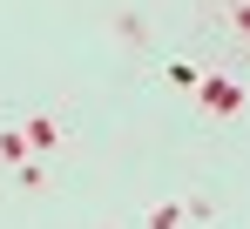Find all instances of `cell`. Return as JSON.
Wrapping results in <instances>:
<instances>
[{"mask_svg": "<svg viewBox=\"0 0 250 229\" xmlns=\"http://www.w3.org/2000/svg\"><path fill=\"white\" fill-rule=\"evenodd\" d=\"M149 229H183V209H176V202H156V209H149Z\"/></svg>", "mask_w": 250, "mask_h": 229, "instance_id": "obj_3", "label": "cell"}, {"mask_svg": "<svg viewBox=\"0 0 250 229\" xmlns=\"http://www.w3.org/2000/svg\"><path fill=\"white\" fill-rule=\"evenodd\" d=\"M0 155H7V162H21V155H27V135H21V128H7V135H0Z\"/></svg>", "mask_w": 250, "mask_h": 229, "instance_id": "obj_4", "label": "cell"}, {"mask_svg": "<svg viewBox=\"0 0 250 229\" xmlns=\"http://www.w3.org/2000/svg\"><path fill=\"white\" fill-rule=\"evenodd\" d=\"M203 101H209V108H237V101H244V95H237V88H230V81H209V88H203Z\"/></svg>", "mask_w": 250, "mask_h": 229, "instance_id": "obj_1", "label": "cell"}, {"mask_svg": "<svg viewBox=\"0 0 250 229\" xmlns=\"http://www.w3.org/2000/svg\"><path fill=\"white\" fill-rule=\"evenodd\" d=\"M27 142H41V149H54V142H61V128H54L47 114H34V121H27Z\"/></svg>", "mask_w": 250, "mask_h": 229, "instance_id": "obj_2", "label": "cell"}]
</instances>
